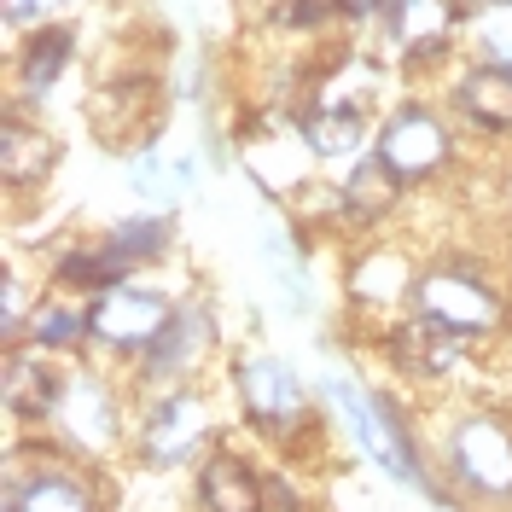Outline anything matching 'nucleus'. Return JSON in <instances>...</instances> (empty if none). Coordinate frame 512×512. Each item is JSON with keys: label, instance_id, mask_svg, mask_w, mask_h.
<instances>
[{"label": "nucleus", "instance_id": "obj_1", "mask_svg": "<svg viewBox=\"0 0 512 512\" xmlns=\"http://www.w3.org/2000/svg\"><path fill=\"white\" fill-rule=\"evenodd\" d=\"M88 128H94V140L105 152H140L163 128V88L146 82V76L99 88L94 105H88Z\"/></svg>", "mask_w": 512, "mask_h": 512}, {"label": "nucleus", "instance_id": "obj_2", "mask_svg": "<svg viewBox=\"0 0 512 512\" xmlns=\"http://www.w3.org/2000/svg\"><path fill=\"white\" fill-rule=\"evenodd\" d=\"M169 320H175V309H169V297H158V291L105 286L94 297V309H88V332L105 338L111 350H152Z\"/></svg>", "mask_w": 512, "mask_h": 512}, {"label": "nucleus", "instance_id": "obj_3", "mask_svg": "<svg viewBox=\"0 0 512 512\" xmlns=\"http://www.w3.org/2000/svg\"><path fill=\"white\" fill-rule=\"evenodd\" d=\"M419 315L443 320L448 332H460V338H478V332H495V326H501V303H495V291L478 286L472 274L437 268V274L419 280Z\"/></svg>", "mask_w": 512, "mask_h": 512}, {"label": "nucleus", "instance_id": "obj_4", "mask_svg": "<svg viewBox=\"0 0 512 512\" xmlns=\"http://www.w3.org/2000/svg\"><path fill=\"white\" fill-rule=\"evenodd\" d=\"M163 233L169 227L163 222H134L123 227V233H111V245L94 256H70L59 268V286H123V274L134 268V262H152V256L163 251Z\"/></svg>", "mask_w": 512, "mask_h": 512}, {"label": "nucleus", "instance_id": "obj_5", "mask_svg": "<svg viewBox=\"0 0 512 512\" xmlns=\"http://www.w3.org/2000/svg\"><path fill=\"white\" fill-rule=\"evenodd\" d=\"M379 158L390 163L402 181H425L431 169H443V158H448V134H443V123H437L431 111L408 105V111H396V117L384 123V134H379Z\"/></svg>", "mask_w": 512, "mask_h": 512}, {"label": "nucleus", "instance_id": "obj_6", "mask_svg": "<svg viewBox=\"0 0 512 512\" xmlns=\"http://www.w3.org/2000/svg\"><path fill=\"white\" fill-rule=\"evenodd\" d=\"M454 472L483 489V495H512V437L495 425V419H466L460 431H454Z\"/></svg>", "mask_w": 512, "mask_h": 512}, {"label": "nucleus", "instance_id": "obj_7", "mask_svg": "<svg viewBox=\"0 0 512 512\" xmlns=\"http://www.w3.org/2000/svg\"><path fill=\"white\" fill-rule=\"evenodd\" d=\"M239 390H245V408L262 431H274V437H291L303 414H309V402H303V390L291 379L280 361H245L239 367Z\"/></svg>", "mask_w": 512, "mask_h": 512}, {"label": "nucleus", "instance_id": "obj_8", "mask_svg": "<svg viewBox=\"0 0 512 512\" xmlns=\"http://www.w3.org/2000/svg\"><path fill=\"white\" fill-rule=\"evenodd\" d=\"M332 402L350 414L355 437L367 443V454H373V460H384L396 478H414V454H408V443H402V425H396V414H390L384 402H373V396H355L350 384H332Z\"/></svg>", "mask_w": 512, "mask_h": 512}, {"label": "nucleus", "instance_id": "obj_9", "mask_svg": "<svg viewBox=\"0 0 512 512\" xmlns=\"http://www.w3.org/2000/svg\"><path fill=\"white\" fill-rule=\"evenodd\" d=\"M390 355H396L408 373H419V379H437L443 367H454V355H460V332H448L443 320L419 315L414 326H396Z\"/></svg>", "mask_w": 512, "mask_h": 512}, {"label": "nucleus", "instance_id": "obj_10", "mask_svg": "<svg viewBox=\"0 0 512 512\" xmlns=\"http://www.w3.org/2000/svg\"><path fill=\"white\" fill-rule=\"evenodd\" d=\"M198 501H204V512H262V483L245 460L210 454L198 472Z\"/></svg>", "mask_w": 512, "mask_h": 512}, {"label": "nucleus", "instance_id": "obj_11", "mask_svg": "<svg viewBox=\"0 0 512 512\" xmlns=\"http://www.w3.org/2000/svg\"><path fill=\"white\" fill-rule=\"evenodd\" d=\"M53 163H59V146H53L41 128L6 117V128H0V175H6L12 187H35Z\"/></svg>", "mask_w": 512, "mask_h": 512}, {"label": "nucleus", "instance_id": "obj_12", "mask_svg": "<svg viewBox=\"0 0 512 512\" xmlns=\"http://www.w3.org/2000/svg\"><path fill=\"white\" fill-rule=\"evenodd\" d=\"M460 111L483 128H512V70L507 64H478L460 76Z\"/></svg>", "mask_w": 512, "mask_h": 512}, {"label": "nucleus", "instance_id": "obj_13", "mask_svg": "<svg viewBox=\"0 0 512 512\" xmlns=\"http://www.w3.org/2000/svg\"><path fill=\"white\" fill-rule=\"evenodd\" d=\"M59 402H64V384L53 367H41L30 355H12L6 361V408L18 419H41V414H53Z\"/></svg>", "mask_w": 512, "mask_h": 512}, {"label": "nucleus", "instance_id": "obj_14", "mask_svg": "<svg viewBox=\"0 0 512 512\" xmlns=\"http://www.w3.org/2000/svg\"><path fill=\"white\" fill-rule=\"evenodd\" d=\"M361 134H367V99H326V105H315V117H309V146H315L320 158L355 152Z\"/></svg>", "mask_w": 512, "mask_h": 512}, {"label": "nucleus", "instance_id": "obj_15", "mask_svg": "<svg viewBox=\"0 0 512 512\" xmlns=\"http://www.w3.org/2000/svg\"><path fill=\"white\" fill-rule=\"evenodd\" d=\"M198 431H204V408L192 402V396H175V402H163L152 425H146V454L152 460H181L192 443H198Z\"/></svg>", "mask_w": 512, "mask_h": 512}, {"label": "nucleus", "instance_id": "obj_16", "mask_svg": "<svg viewBox=\"0 0 512 512\" xmlns=\"http://www.w3.org/2000/svg\"><path fill=\"white\" fill-rule=\"evenodd\" d=\"M396 192H402V175H396L379 152H373V158L355 163V175L344 181V210H350V216H361V222H379L384 210L396 204Z\"/></svg>", "mask_w": 512, "mask_h": 512}, {"label": "nucleus", "instance_id": "obj_17", "mask_svg": "<svg viewBox=\"0 0 512 512\" xmlns=\"http://www.w3.org/2000/svg\"><path fill=\"white\" fill-rule=\"evenodd\" d=\"M6 512H94V495L70 478V472H41V478L12 489Z\"/></svg>", "mask_w": 512, "mask_h": 512}, {"label": "nucleus", "instance_id": "obj_18", "mask_svg": "<svg viewBox=\"0 0 512 512\" xmlns=\"http://www.w3.org/2000/svg\"><path fill=\"white\" fill-rule=\"evenodd\" d=\"M70 47H76V35L64 30V24L41 30L30 47H24V82H30L35 94H41V88H53V82L64 76V64H70Z\"/></svg>", "mask_w": 512, "mask_h": 512}, {"label": "nucleus", "instance_id": "obj_19", "mask_svg": "<svg viewBox=\"0 0 512 512\" xmlns=\"http://www.w3.org/2000/svg\"><path fill=\"white\" fill-rule=\"evenodd\" d=\"M198 344H204V320L198 315H175L169 326H163V338L146 350V361H152V373H175V367H187L192 355H198Z\"/></svg>", "mask_w": 512, "mask_h": 512}, {"label": "nucleus", "instance_id": "obj_20", "mask_svg": "<svg viewBox=\"0 0 512 512\" xmlns=\"http://www.w3.org/2000/svg\"><path fill=\"white\" fill-rule=\"evenodd\" d=\"M82 326H88L82 315H70V309H53V303H47V309H35V315H30L35 344H53V350H64V344H76V338H82Z\"/></svg>", "mask_w": 512, "mask_h": 512}, {"label": "nucleus", "instance_id": "obj_21", "mask_svg": "<svg viewBox=\"0 0 512 512\" xmlns=\"http://www.w3.org/2000/svg\"><path fill=\"white\" fill-rule=\"evenodd\" d=\"M483 47L495 53V64L512 70V0H495V12L483 18Z\"/></svg>", "mask_w": 512, "mask_h": 512}, {"label": "nucleus", "instance_id": "obj_22", "mask_svg": "<svg viewBox=\"0 0 512 512\" xmlns=\"http://www.w3.org/2000/svg\"><path fill=\"white\" fill-rule=\"evenodd\" d=\"M332 12H344V0H286L280 24H291V30H315V24L332 18Z\"/></svg>", "mask_w": 512, "mask_h": 512}, {"label": "nucleus", "instance_id": "obj_23", "mask_svg": "<svg viewBox=\"0 0 512 512\" xmlns=\"http://www.w3.org/2000/svg\"><path fill=\"white\" fill-rule=\"evenodd\" d=\"M18 309H24V297H18V280L6 274V338H18Z\"/></svg>", "mask_w": 512, "mask_h": 512}, {"label": "nucleus", "instance_id": "obj_24", "mask_svg": "<svg viewBox=\"0 0 512 512\" xmlns=\"http://www.w3.org/2000/svg\"><path fill=\"white\" fill-rule=\"evenodd\" d=\"M47 6H59V0H6V18L18 24V18H30V12H47Z\"/></svg>", "mask_w": 512, "mask_h": 512}, {"label": "nucleus", "instance_id": "obj_25", "mask_svg": "<svg viewBox=\"0 0 512 512\" xmlns=\"http://www.w3.org/2000/svg\"><path fill=\"white\" fill-rule=\"evenodd\" d=\"M344 12H350V18H367V12H373V0H344Z\"/></svg>", "mask_w": 512, "mask_h": 512}]
</instances>
